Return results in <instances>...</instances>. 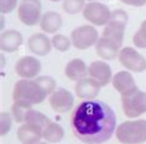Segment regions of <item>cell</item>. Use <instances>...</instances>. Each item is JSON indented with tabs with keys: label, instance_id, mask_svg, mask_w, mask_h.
Listing matches in <instances>:
<instances>
[{
	"label": "cell",
	"instance_id": "31",
	"mask_svg": "<svg viewBox=\"0 0 146 144\" xmlns=\"http://www.w3.org/2000/svg\"><path fill=\"white\" fill-rule=\"evenodd\" d=\"M124 4L131 6H144L146 4V0H121Z\"/></svg>",
	"mask_w": 146,
	"mask_h": 144
},
{
	"label": "cell",
	"instance_id": "14",
	"mask_svg": "<svg viewBox=\"0 0 146 144\" xmlns=\"http://www.w3.org/2000/svg\"><path fill=\"white\" fill-rule=\"evenodd\" d=\"M43 131L32 123H24L17 129V138L21 144H38L43 138Z\"/></svg>",
	"mask_w": 146,
	"mask_h": 144
},
{
	"label": "cell",
	"instance_id": "2",
	"mask_svg": "<svg viewBox=\"0 0 146 144\" xmlns=\"http://www.w3.org/2000/svg\"><path fill=\"white\" fill-rule=\"evenodd\" d=\"M46 93L40 87L36 81L32 80H20L17 81L13 90V99L14 102L23 103V104L31 107L34 104H40L45 101Z\"/></svg>",
	"mask_w": 146,
	"mask_h": 144
},
{
	"label": "cell",
	"instance_id": "7",
	"mask_svg": "<svg viewBox=\"0 0 146 144\" xmlns=\"http://www.w3.org/2000/svg\"><path fill=\"white\" fill-rule=\"evenodd\" d=\"M123 111L126 117L136 118L146 112V92L137 91L135 93L121 97Z\"/></svg>",
	"mask_w": 146,
	"mask_h": 144
},
{
	"label": "cell",
	"instance_id": "3",
	"mask_svg": "<svg viewBox=\"0 0 146 144\" xmlns=\"http://www.w3.org/2000/svg\"><path fill=\"white\" fill-rule=\"evenodd\" d=\"M115 135L123 144H141L146 142V121H127L119 124Z\"/></svg>",
	"mask_w": 146,
	"mask_h": 144
},
{
	"label": "cell",
	"instance_id": "30",
	"mask_svg": "<svg viewBox=\"0 0 146 144\" xmlns=\"http://www.w3.org/2000/svg\"><path fill=\"white\" fill-rule=\"evenodd\" d=\"M17 0H0V11L1 14H9L16 8Z\"/></svg>",
	"mask_w": 146,
	"mask_h": 144
},
{
	"label": "cell",
	"instance_id": "28",
	"mask_svg": "<svg viewBox=\"0 0 146 144\" xmlns=\"http://www.w3.org/2000/svg\"><path fill=\"white\" fill-rule=\"evenodd\" d=\"M13 119L14 118L11 116V113L1 111V113H0V134L1 135H5L9 133L13 124Z\"/></svg>",
	"mask_w": 146,
	"mask_h": 144
},
{
	"label": "cell",
	"instance_id": "12",
	"mask_svg": "<svg viewBox=\"0 0 146 144\" xmlns=\"http://www.w3.org/2000/svg\"><path fill=\"white\" fill-rule=\"evenodd\" d=\"M88 77L94 80L97 83H99L102 87H104L113 80L111 68L107 62L93 61L88 66Z\"/></svg>",
	"mask_w": 146,
	"mask_h": 144
},
{
	"label": "cell",
	"instance_id": "29",
	"mask_svg": "<svg viewBox=\"0 0 146 144\" xmlns=\"http://www.w3.org/2000/svg\"><path fill=\"white\" fill-rule=\"evenodd\" d=\"M127 20H129V16H127L126 11H124L121 9H116L114 11H111L110 20L109 21H115V23H121V24L126 25Z\"/></svg>",
	"mask_w": 146,
	"mask_h": 144
},
{
	"label": "cell",
	"instance_id": "13",
	"mask_svg": "<svg viewBox=\"0 0 146 144\" xmlns=\"http://www.w3.org/2000/svg\"><path fill=\"white\" fill-rule=\"evenodd\" d=\"M100 88L102 86L99 83H97L90 77H86V78L79 80L76 82L74 91L77 97L82 99H94L99 94Z\"/></svg>",
	"mask_w": 146,
	"mask_h": 144
},
{
	"label": "cell",
	"instance_id": "1",
	"mask_svg": "<svg viewBox=\"0 0 146 144\" xmlns=\"http://www.w3.org/2000/svg\"><path fill=\"white\" fill-rule=\"evenodd\" d=\"M116 116L103 101L86 99L76 106L71 116V127L77 138L86 144H102L115 132Z\"/></svg>",
	"mask_w": 146,
	"mask_h": 144
},
{
	"label": "cell",
	"instance_id": "33",
	"mask_svg": "<svg viewBox=\"0 0 146 144\" xmlns=\"http://www.w3.org/2000/svg\"><path fill=\"white\" fill-rule=\"evenodd\" d=\"M38 144H48V143H38Z\"/></svg>",
	"mask_w": 146,
	"mask_h": 144
},
{
	"label": "cell",
	"instance_id": "4",
	"mask_svg": "<svg viewBox=\"0 0 146 144\" xmlns=\"http://www.w3.org/2000/svg\"><path fill=\"white\" fill-rule=\"evenodd\" d=\"M99 40L97 29L92 25H82L71 32L72 45L78 50H86L96 45Z\"/></svg>",
	"mask_w": 146,
	"mask_h": 144
},
{
	"label": "cell",
	"instance_id": "32",
	"mask_svg": "<svg viewBox=\"0 0 146 144\" xmlns=\"http://www.w3.org/2000/svg\"><path fill=\"white\" fill-rule=\"evenodd\" d=\"M50 1H60V0H50Z\"/></svg>",
	"mask_w": 146,
	"mask_h": 144
},
{
	"label": "cell",
	"instance_id": "20",
	"mask_svg": "<svg viewBox=\"0 0 146 144\" xmlns=\"http://www.w3.org/2000/svg\"><path fill=\"white\" fill-rule=\"evenodd\" d=\"M125 24L121 23H115V21H109L105 25L102 36L105 39H109L111 41L116 42L118 45L121 46L123 45V40H124V32H125Z\"/></svg>",
	"mask_w": 146,
	"mask_h": 144
},
{
	"label": "cell",
	"instance_id": "6",
	"mask_svg": "<svg viewBox=\"0 0 146 144\" xmlns=\"http://www.w3.org/2000/svg\"><path fill=\"white\" fill-rule=\"evenodd\" d=\"M110 15L111 11L109 10L108 6L98 1H90L86 4L84 9H83L84 19L92 23L93 25H97V26L107 25L110 20Z\"/></svg>",
	"mask_w": 146,
	"mask_h": 144
},
{
	"label": "cell",
	"instance_id": "10",
	"mask_svg": "<svg viewBox=\"0 0 146 144\" xmlns=\"http://www.w3.org/2000/svg\"><path fill=\"white\" fill-rule=\"evenodd\" d=\"M113 87L121 94V97H127V96L137 92V86L134 81V77L127 71H119L113 76L111 80Z\"/></svg>",
	"mask_w": 146,
	"mask_h": 144
},
{
	"label": "cell",
	"instance_id": "21",
	"mask_svg": "<svg viewBox=\"0 0 146 144\" xmlns=\"http://www.w3.org/2000/svg\"><path fill=\"white\" fill-rule=\"evenodd\" d=\"M43 139L50 143H60L64 137V131L58 123L51 122L47 127L43 129Z\"/></svg>",
	"mask_w": 146,
	"mask_h": 144
},
{
	"label": "cell",
	"instance_id": "25",
	"mask_svg": "<svg viewBox=\"0 0 146 144\" xmlns=\"http://www.w3.org/2000/svg\"><path fill=\"white\" fill-rule=\"evenodd\" d=\"M36 82L40 84V87L43 90V92L48 96L52 94L54 92V88H56V81H54L51 76H38L36 77Z\"/></svg>",
	"mask_w": 146,
	"mask_h": 144
},
{
	"label": "cell",
	"instance_id": "19",
	"mask_svg": "<svg viewBox=\"0 0 146 144\" xmlns=\"http://www.w3.org/2000/svg\"><path fill=\"white\" fill-rule=\"evenodd\" d=\"M62 26V16L58 13L47 11L40 20V27L47 34H54Z\"/></svg>",
	"mask_w": 146,
	"mask_h": 144
},
{
	"label": "cell",
	"instance_id": "15",
	"mask_svg": "<svg viewBox=\"0 0 146 144\" xmlns=\"http://www.w3.org/2000/svg\"><path fill=\"white\" fill-rule=\"evenodd\" d=\"M27 46L32 54L38 56H46L51 52L52 42L45 34H34L29 38Z\"/></svg>",
	"mask_w": 146,
	"mask_h": 144
},
{
	"label": "cell",
	"instance_id": "5",
	"mask_svg": "<svg viewBox=\"0 0 146 144\" xmlns=\"http://www.w3.org/2000/svg\"><path fill=\"white\" fill-rule=\"evenodd\" d=\"M17 16L27 26H32L41 20V0H21L17 6Z\"/></svg>",
	"mask_w": 146,
	"mask_h": 144
},
{
	"label": "cell",
	"instance_id": "18",
	"mask_svg": "<svg viewBox=\"0 0 146 144\" xmlns=\"http://www.w3.org/2000/svg\"><path fill=\"white\" fill-rule=\"evenodd\" d=\"M64 75L72 81H79L88 76V67L86 62L81 58H73L66 65Z\"/></svg>",
	"mask_w": 146,
	"mask_h": 144
},
{
	"label": "cell",
	"instance_id": "24",
	"mask_svg": "<svg viewBox=\"0 0 146 144\" xmlns=\"http://www.w3.org/2000/svg\"><path fill=\"white\" fill-rule=\"evenodd\" d=\"M63 10L69 15H74L83 11L86 6L84 0H64L63 1Z\"/></svg>",
	"mask_w": 146,
	"mask_h": 144
},
{
	"label": "cell",
	"instance_id": "22",
	"mask_svg": "<svg viewBox=\"0 0 146 144\" xmlns=\"http://www.w3.org/2000/svg\"><path fill=\"white\" fill-rule=\"evenodd\" d=\"M25 123H32L35 125H37L43 131L47 125L51 123V119L48 117H46L43 113L38 112V111H35V109H30L29 112L26 113V117H25Z\"/></svg>",
	"mask_w": 146,
	"mask_h": 144
},
{
	"label": "cell",
	"instance_id": "8",
	"mask_svg": "<svg viewBox=\"0 0 146 144\" xmlns=\"http://www.w3.org/2000/svg\"><path fill=\"white\" fill-rule=\"evenodd\" d=\"M119 61L124 67L133 72H142L146 70V58L133 47H124L118 55Z\"/></svg>",
	"mask_w": 146,
	"mask_h": 144
},
{
	"label": "cell",
	"instance_id": "27",
	"mask_svg": "<svg viewBox=\"0 0 146 144\" xmlns=\"http://www.w3.org/2000/svg\"><path fill=\"white\" fill-rule=\"evenodd\" d=\"M133 41L139 49H146V19L142 21L139 30L135 32Z\"/></svg>",
	"mask_w": 146,
	"mask_h": 144
},
{
	"label": "cell",
	"instance_id": "16",
	"mask_svg": "<svg viewBox=\"0 0 146 144\" xmlns=\"http://www.w3.org/2000/svg\"><path fill=\"white\" fill-rule=\"evenodd\" d=\"M23 44V35L17 30H6L0 36V49L4 52H14Z\"/></svg>",
	"mask_w": 146,
	"mask_h": 144
},
{
	"label": "cell",
	"instance_id": "23",
	"mask_svg": "<svg viewBox=\"0 0 146 144\" xmlns=\"http://www.w3.org/2000/svg\"><path fill=\"white\" fill-rule=\"evenodd\" d=\"M30 109V107L25 106L23 103L14 102V104L11 106V116L14 121H16L17 123H25V117H26V113Z\"/></svg>",
	"mask_w": 146,
	"mask_h": 144
},
{
	"label": "cell",
	"instance_id": "26",
	"mask_svg": "<svg viewBox=\"0 0 146 144\" xmlns=\"http://www.w3.org/2000/svg\"><path fill=\"white\" fill-rule=\"evenodd\" d=\"M51 42H52V46L56 49L57 51H61V52H64L69 49L72 41L69 40L67 36L64 35H61V34H56L51 39Z\"/></svg>",
	"mask_w": 146,
	"mask_h": 144
},
{
	"label": "cell",
	"instance_id": "17",
	"mask_svg": "<svg viewBox=\"0 0 146 144\" xmlns=\"http://www.w3.org/2000/svg\"><path fill=\"white\" fill-rule=\"evenodd\" d=\"M96 50H97V54L102 58H104V60H113V58H115L119 55L121 46L118 45L114 41H111V40L100 36L98 42L96 44Z\"/></svg>",
	"mask_w": 146,
	"mask_h": 144
},
{
	"label": "cell",
	"instance_id": "11",
	"mask_svg": "<svg viewBox=\"0 0 146 144\" xmlns=\"http://www.w3.org/2000/svg\"><path fill=\"white\" fill-rule=\"evenodd\" d=\"M15 71L21 78L31 80L41 71V62L34 56L21 57L15 65Z\"/></svg>",
	"mask_w": 146,
	"mask_h": 144
},
{
	"label": "cell",
	"instance_id": "9",
	"mask_svg": "<svg viewBox=\"0 0 146 144\" xmlns=\"http://www.w3.org/2000/svg\"><path fill=\"white\" fill-rule=\"evenodd\" d=\"M50 104L53 111L58 113H66L72 109L74 104V97L66 88H57L52 94H50Z\"/></svg>",
	"mask_w": 146,
	"mask_h": 144
}]
</instances>
